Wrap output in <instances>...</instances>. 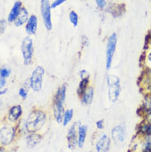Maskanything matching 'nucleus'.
I'll list each match as a JSON object with an SVG mask.
<instances>
[{
  "label": "nucleus",
  "mask_w": 151,
  "mask_h": 152,
  "mask_svg": "<svg viewBox=\"0 0 151 152\" xmlns=\"http://www.w3.org/2000/svg\"><path fill=\"white\" fill-rule=\"evenodd\" d=\"M93 96H94V91L93 88L92 87H88L87 90L83 93L82 95V99H81V103L83 105H90L93 103Z\"/></svg>",
  "instance_id": "obj_19"
},
{
  "label": "nucleus",
  "mask_w": 151,
  "mask_h": 152,
  "mask_svg": "<svg viewBox=\"0 0 151 152\" xmlns=\"http://www.w3.org/2000/svg\"><path fill=\"white\" fill-rule=\"evenodd\" d=\"M46 120V115L42 110H33L28 115L27 121V126L29 132H36L44 126Z\"/></svg>",
  "instance_id": "obj_1"
},
{
  "label": "nucleus",
  "mask_w": 151,
  "mask_h": 152,
  "mask_svg": "<svg viewBox=\"0 0 151 152\" xmlns=\"http://www.w3.org/2000/svg\"><path fill=\"white\" fill-rule=\"evenodd\" d=\"M8 91V89L7 88H3V89H1V92H0V94L3 95V94H5Z\"/></svg>",
  "instance_id": "obj_34"
},
{
  "label": "nucleus",
  "mask_w": 151,
  "mask_h": 152,
  "mask_svg": "<svg viewBox=\"0 0 151 152\" xmlns=\"http://www.w3.org/2000/svg\"><path fill=\"white\" fill-rule=\"evenodd\" d=\"M126 137V129L124 125H117L112 130V139L117 145L123 143Z\"/></svg>",
  "instance_id": "obj_8"
},
{
  "label": "nucleus",
  "mask_w": 151,
  "mask_h": 152,
  "mask_svg": "<svg viewBox=\"0 0 151 152\" xmlns=\"http://www.w3.org/2000/svg\"><path fill=\"white\" fill-rule=\"evenodd\" d=\"M21 51L23 54L24 64L26 65H30L33 56V40L30 37H27L23 40Z\"/></svg>",
  "instance_id": "obj_5"
},
{
  "label": "nucleus",
  "mask_w": 151,
  "mask_h": 152,
  "mask_svg": "<svg viewBox=\"0 0 151 152\" xmlns=\"http://www.w3.org/2000/svg\"><path fill=\"white\" fill-rule=\"evenodd\" d=\"M44 73L45 70L42 66H36L31 73L29 82L30 87L33 89V91L39 92L42 89Z\"/></svg>",
  "instance_id": "obj_4"
},
{
  "label": "nucleus",
  "mask_w": 151,
  "mask_h": 152,
  "mask_svg": "<svg viewBox=\"0 0 151 152\" xmlns=\"http://www.w3.org/2000/svg\"><path fill=\"white\" fill-rule=\"evenodd\" d=\"M73 117H74V110L73 109H68L64 112V118H63V122L62 124L64 126H67L71 122V120L73 119Z\"/></svg>",
  "instance_id": "obj_22"
},
{
  "label": "nucleus",
  "mask_w": 151,
  "mask_h": 152,
  "mask_svg": "<svg viewBox=\"0 0 151 152\" xmlns=\"http://www.w3.org/2000/svg\"><path fill=\"white\" fill-rule=\"evenodd\" d=\"M96 126H97L98 129H103V127H104V122H103V120H98V122H96Z\"/></svg>",
  "instance_id": "obj_29"
},
{
  "label": "nucleus",
  "mask_w": 151,
  "mask_h": 152,
  "mask_svg": "<svg viewBox=\"0 0 151 152\" xmlns=\"http://www.w3.org/2000/svg\"><path fill=\"white\" fill-rule=\"evenodd\" d=\"M96 4L100 8H103L106 6V0H95Z\"/></svg>",
  "instance_id": "obj_27"
},
{
  "label": "nucleus",
  "mask_w": 151,
  "mask_h": 152,
  "mask_svg": "<svg viewBox=\"0 0 151 152\" xmlns=\"http://www.w3.org/2000/svg\"><path fill=\"white\" fill-rule=\"evenodd\" d=\"M16 130L14 126L10 125H4L0 130V142L2 145H7L13 141L15 137Z\"/></svg>",
  "instance_id": "obj_7"
},
{
  "label": "nucleus",
  "mask_w": 151,
  "mask_h": 152,
  "mask_svg": "<svg viewBox=\"0 0 151 152\" xmlns=\"http://www.w3.org/2000/svg\"><path fill=\"white\" fill-rule=\"evenodd\" d=\"M10 74H11V70L8 68H4L1 69V70H0V77H2V78H8V76L10 75Z\"/></svg>",
  "instance_id": "obj_24"
},
{
  "label": "nucleus",
  "mask_w": 151,
  "mask_h": 152,
  "mask_svg": "<svg viewBox=\"0 0 151 152\" xmlns=\"http://www.w3.org/2000/svg\"><path fill=\"white\" fill-rule=\"evenodd\" d=\"M139 134L141 136L144 135H151V123L147 122V121H144L143 123H141L139 128Z\"/></svg>",
  "instance_id": "obj_20"
},
{
  "label": "nucleus",
  "mask_w": 151,
  "mask_h": 152,
  "mask_svg": "<svg viewBox=\"0 0 151 152\" xmlns=\"http://www.w3.org/2000/svg\"><path fill=\"white\" fill-rule=\"evenodd\" d=\"M88 83H89V77L83 78V79L81 80L80 85H79V88H78V94H79V95L82 96L83 94V93L87 90Z\"/></svg>",
  "instance_id": "obj_21"
},
{
  "label": "nucleus",
  "mask_w": 151,
  "mask_h": 152,
  "mask_svg": "<svg viewBox=\"0 0 151 152\" xmlns=\"http://www.w3.org/2000/svg\"><path fill=\"white\" fill-rule=\"evenodd\" d=\"M107 88H108V99L112 103H115L121 94V87L120 79L115 75L107 76Z\"/></svg>",
  "instance_id": "obj_2"
},
{
  "label": "nucleus",
  "mask_w": 151,
  "mask_h": 152,
  "mask_svg": "<svg viewBox=\"0 0 151 152\" xmlns=\"http://www.w3.org/2000/svg\"><path fill=\"white\" fill-rule=\"evenodd\" d=\"M117 43V36L116 33H112L107 40L106 50V69L109 70L112 67V63L113 61L114 54L116 51Z\"/></svg>",
  "instance_id": "obj_3"
},
{
  "label": "nucleus",
  "mask_w": 151,
  "mask_h": 152,
  "mask_svg": "<svg viewBox=\"0 0 151 152\" xmlns=\"http://www.w3.org/2000/svg\"><path fill=\"white\" fill-rule=\"evenodd\" d=\"M0 152H5L4 151V149L3 147H1V150H0Z\"/></svg>",
  "instance_id": "obj_35"
},
{
  "label": "nucleus",
  "mask_w": 151,
  "mask_h": 152,
  "mask_svg": "<svg viewBox=\"0 0 151 152\" xmlns=\"http://www.w3.org/2000/svg\"><path fill=\"white\" fill-rule=\"evenodd\" d=\"M80 77H81V79L88 78V77H89V74H88V72L85 69H83V70L80 72Z\"/></svg>",
  "instance_id": "obj_30"
},
{
  "label": "nucleus",
  "mask_w": 151,
  "mask_h": 152,
  "mask_svg": "<svg viewBox=\"0 0 151 152\" xmlns=\"http://www.w3.org/2000/svg\"><path fill=\"white\" fill-rule=\"evenodd\" d=\"M144 120L151 123V111L145 114V116H144Z\"/></svg>",
  "instance_id": "obj_32"
},
{
  "label": "nucleus",
  "mask_w": 151,
  "mask_h": 152,
  "mask_svg": "<svg viewBox=\"0 0 151 152\" xmlns=\"http://www.w3.org/2000/svg\"><path fill=\"white\" fill-rule=\"evenodd\" d=\"M50 9H51V4H50V0H41V13H42L44 25L46 30L48 31L52 29Z\"/></svg>",
  "instance_id": "obj_6"
},
{
  "label": "nucleus",
  "mask_w": 151,
  "mask_h": 152,
  "mask_svg": "<svg viewBox=\"0 0 151 152\" xmlns=\"http://www.w3.org/2000/svg\"><path fill=\"white\" fill-rule=\"evenodd\" d=\"M18 94L23 99H26L27 97V92L24 88H19Z\"/></svg>",
  "instance_id": "obj_25"
},
{
  "label": "nucleus",
  "mask_w": 151,
  "mask_h": 152,
  "mask_svg": "<svg viewBox=\"0 0 151 152\" xmlns=\"http://www.w3.org/2000/svg\"><path fill=\"white\" fill-rule=\"evenodd\" d=\"M22 114H23V109L20 105L12 107L8 113V120L12 122H16L20 118Z\"/></svg>",
  "instance_id": "obj_17"
},
{
  "label": "nucleus",
  "mask_w": 151,
  "mask_h": 152,
  "mask_svg": "<svg viewBox=\"0 0 151 152\" xmlns=\"http://www.w3.org/2000/svg\"><path fill=\"white\" fill-rule=\"evenodd\" d=\"M69 18L70 23L73 24L74 27H77L78 26V23H79V16L77 14V12L74 11H71L69 14Z\"/></svg>",
  "instance_id": "obj_23"
},
{
  "label": "nucleus",
  "mask_w": 151,
  "mask_h": 152,
  "mask_svg": "<svg viewBox=\"0 0 151 152\" xmlns=\"http://www.w3.org/2000/svg\"><path fill=\"white\" fill-rule=\"evenodd\" d=\"M23 8V7H22V3H21L20 1H17V2H15V4H13L11 11H10L9 14H8V21L9 23H14V21H15L16 18H18L19 12H20V10H21V8Z\"/></svg>",
  "instance_id": "obj_18"
},
{
  "label": "nucleus",
  "mask_w": 151,
  "mask_h": 152,
  "mask_svg": "<svg viewBox=\"0 0 151 152\" xmlns=\"http://www.w3.org/2000/svg\"><path fill=\"white\" fill-rule=\"evenodd\" d=\"M111 147V138L107 135H102L96 143L97 152H108Z\"/></svg>",
  "instance_id": "obj_11"
},
{
  "label": "nucleus",
  "mask_w": 151,
  "mask_h": 152,
  "mask_svg": "<svg viewBox=\"0 0 151 152\" xmlns=\"http://www.w3.org/2000/svg\"><path fill=\"white\" fill-rule=\"evenodd\" d=\"M88 132V126L86 125H80L78 128V147L79 148H83L85 140H86V136Z\"/></svg>",
  "instance_id": "obj_16"
},
{
  "label": "nucleus",
  "mask_w": 151,
  "mask_h": 152,
  "mask_svg": "<svg viewBox=\"0 0 151 152\" xmlns=\"http://www.w3.org/2000/svg\"><path fill=\"white\" fill-rule=\"evenodd\" d=\"M5 85H6V79L0 77V88H1V89H3Z\"/></svg>",
  "instance_id": "obj_31"
},
{
  "label": "nucleus",
  "mask_w": 151,
  "mask_h": 152,
  "mask_svg": "<svg viewBox=\"0 0 151 152\" xmlns=\"http://www.w3.org/2000/svg\"><path fill=\"white\" fill-rule=\"evenodd\" d=\"M29 18H30L29 17V12L27 10V8L23 7L20 10V12H19L18 18L14 21V25L16 27H21V26H23V24H25V23L28 22Z\"/></svg>",
  "instance_id": "obj_14"
},
{
  "label": "nucleus",
  "mask_w": 151,
  "mask_h": 152,
  "mask_svg": "<svg viewBox=\"0 0 151 152\" xmlns=\"http://www.w3.org/2000/svg\"><path fill=\"white\" fill-rule=\"evenodd\" d=\"M140 142L136 143V148L140 147V149H141L140 152H151V135H144V136L140 135Z\"/></svg>",
  "instance_id": "obj_12"
},
{
  "label": "nucleus",
  "mask_w": 151,
  "mask_h": 152,
  "mask_svg": "<svg viewBox=\"0 0 151 152\" xmlns=\"http://www.w3.org/2000/svg\"><path fill=\"white\" fill-rule=\"evenodd\" d=\"M64 103L61 100H57L54 99L53 103V114L54 118L55 119L57 123H62L64 118Z\"/></svg>",
  "instance_id": "obj_10"
},
{
  "label": "nucleus",
  "mask_w": 151,
  "mask_h": 152,
  "mask_svg": "<svg viewBox=\"0 0 151 152\" xmlns=\"http://www.w3.org/2000/svg\"><path fill=\"white\" fill-rule=\"evenodd\" d=\"M65 1L66 0H55V1H54L53 3L51 4V8H57L58 6H60L62 4H64Z\"/></svg>",
  "instance_id": "obj_26"
},
{
  "label": "nucleus",
  "mask_w": 151,
  "mask_h": 152,
  "mask_svg": "<svg viewBox=\"0 0 151 152\" xmlns=\"http://www.w3.org/2000/svg\"><path fill=\"white\" fill-rule=\"evenodd\" d=\"M42 141V137L36 132H31L26 137V143L27 148L33 149Z\"/></svg>",
  "instance_id": "obj_13"
},
{
  "label": "nucleus",
  "mask_w": 151,
  "mask_h": 152,
  "mask_svg": "<svg viewBox=\"0 0 151 152\" xmlns=\"http://www.w3.org/2000/svg\"><path fill=\"white\" fill-rule=\"evenodd\" d=\"M6 23H7L6 20H4V19H2V20H1V23H0V30H1V33H4V31H5L6 24H7Z\"/></svg>",
  "instance_id": "obj_28"
},
{
  "label": "nucleus",
  "mask_w": 151,
  "mask_h": 152,
  "mask_svg": "<svg viewBox=\"0 0 151 152\" xmlns=\"http://www.w3.org/2000/svg\"><path fill=\"white\" fill-rule=\"evenodd\" d=\"M147 62H148V64H149L148 67H149L150 69L151 70V52L148 53L147 55Z\"/></svg>",
  "instance_id": "obj_33"
},
{
  "label": "nucleus",
  "mask_w": 151,
  "mask_h": 152,
  "mask_svg": "<svg viewBox=\"0 0 151 152\" xmlns=\"http://www.w3.org/2000/svg\"><path fill=\"white\" fill-rule=\"evenodd\" d=\"M150 40H151V33H150Z\"/></svg>",
  "instance_id": "obj_36"
},
{
  "label": "nucleus",
  "mask_w": 151,
  "mask_h": 152,
  "mask_svg": "<svg viewBox=\"0 0 151 152\" xmlns=\"http://www.w3.org/2000/svg\"><path fill=\"white\" fill-rule=\"evenodd\" d=\"M76 123H74L67 132V146L70 150H74L76 146H78V132L76 130Z\"/></svg>",
  "instance_id": "obj_9"
},
{
  "label": "nucleus",
  "mask_w": 151,
  "mask_h": 152,
  "mask_svg": "<svg viewBox=\"0 0 151 152\" xmlns=\"http://www.w3.org/2000/svg\"><path fill=\"white\" fill-rule=\"evenodd\" d=\"M38 19L35 15H31L26 25V32L28 35H34L37 30Z\"/></svg>",
  "instance_id": "obj_15"
}]
</instances>
